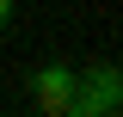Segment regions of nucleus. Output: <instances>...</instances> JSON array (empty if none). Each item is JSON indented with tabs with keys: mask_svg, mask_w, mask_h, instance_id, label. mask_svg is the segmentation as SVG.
Listing matches in <instances>:
<instances>
[{
	"mask_svg": "<svg viewBox=\"0 0 123 117\" xmlns=\"http://www.w3.org/2000/svg\"><path fill=\"white\" fill-rule=\"evenodd\" d=\"M6 25H12V0H0V31H6Z\"/></svg>",
	"mask_w": 123,
	"mask_h": 117,
	"instance_id": "obj_3",
	"label": "nucleus"
},
{
	"mask_svg": "<svg viewBox=\"0 0 123 117\" xmlns=\"http://www.w3.org/2000/svg\"><path fill=\"white\" fill-rule=\"evenodd\" d=\"M74 74L80 68H68V62H43V68L31 74V105L43 117H68V99H74Z\"/></svg>",
	"mask_w": 123,
	"mask_h": 117,
	"instance_id": "obj_2",
	"label": "nucleus"
},
{
	"mask_svg": "<svg viewBox=\"0 0 123 117\" xmlns=\"http://www.w3.org/2000/svg\"><path fill=\"white\" fill-rule=\"evenodd\" d=\"M123 111V68L117 62H92V68L74 74V99H68V117H117Z\"/></svg>",
	"mask_w": 123,
	"mask_h": 117,
	"instance_id": "obj_1",
	"label": "nucleus"
}]
</instances>
